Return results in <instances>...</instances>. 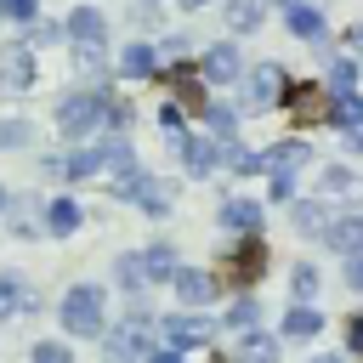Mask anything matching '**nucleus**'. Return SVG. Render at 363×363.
<instances>
[{
    "label": "nucleus",
    "instance_id": "29",
    "mask_svg": "<svg viewBox=\"0 0 363 363\" xmlns=\"http://www.w3.org/2000/svg\"><path fill=\"white\" fill-rule=\"evenodd\" d=\"M204 119H210V130H216L221 142H233V108H221V102H204Z\"/></svg>",
    "mask_w": 363,
    "mask_h": 363
},
{
    "label": "nucleus",
    "instance_id": "2",
    "mask_svg": "<svg viewBox=\"0 0 363 363\" xmlns=\"http://www.w3.org/2000/svg\"><path fill=\"white\" fill-rule=\"evenodd\" d=\"M108 108H113V96H108V91H74V96H62V102H57V125H62L68 136H85V130L108 125Z\"/></svg>",
    "mask_w": 363,
    "mask_h": 363
},
{
    "label": "nucleus",
    "instance_id": "35",
    "mask_svg": "<svg viewBox=\"0 0 363 363\" xmlns=\"http://www.w3.org/2000/svg\"><path fill=\"white\" fill-rule=\"evenodd\" d=\"M23 142H28V125L23 119H6L0 125V147H23Z\"/></svg>",
    "mask_w": 363,
    "mask_h": 363
},
{
    "label": "nucleus",
    "instance_id": "17",
    "mask_svg": "<svg viewBox=\"0 0 363 363\" xmlns=\"http://www.w3.org/2000/svg\"><path fill=\"white\" fill-rule=\"evenodd\" d=\"M318 329H323V312H318V306H295V312L284 318V335H289V340H312Z\"/></svg>",
    "mask_w": 363,
    "mask_h": 363
},
{
    "label": "nucleus",
    "instance_id": "30",
    "mask_svg": "<svg viewBox=\"0 0 363 363\" xmlns=\"http://www.w3.org/2000/svg\"><path fill=\"white\" fill-rule=\"evenodd\" d=\"M323 221H329V216H323V204H312V199H306V204H295V227H301V233H323Z\"/></svg>",
    "mask_w": 363,
    "mask_h": 363
},
{
    "label": "nucleus",
    "instance_id": "36",
    "mask_svg": "<svg viewBox=\"0 0 363 363\" xmlns=\"http://www.w3.org/2000/svg\"><path fill=\"white\" fill-rule=\"evenodd\" d=\"M0 11H6V17H17V23H34L40 0H0Z\"/></svg>",
    "mask_w": 363,
    "mask_h": 363
},
{
    "label": "nucleus",
    "instance_id": "32",
    "mask_svg": "<svg viewBox=\"0 0 363 363\" xmlns=\"http://www.w3.org/2000/svg\"><path fill=\"white\" fill-rule=\"evenodd\" d=\"M113 272H119V284H125V289H136V284H142V255H119V261H113Z\"/></svg>",
    "mask_w": 363,
    "mask_h": 363
},
{
    "label": "nucleus",
    "instance_id": "42",
    "mask_svg": "<svg viewBox=\"0 0 363 363\" xmlns=\"http://www.w3.org/2000/svg\"><path fill=\"white\" fill-rule=\"evenodd\" d=\"M352 147H357V153H363V125H357V130H352Z\"/></svg>",
    "mask_w": 363,
    "mask_h": 363
},
{
    "label": "nucleus",
    "instance_id": "19",
    "mask_svg": "<svg viewBox=\"0 0 363 363\" xmlns=\"http://www.w3.org/2000/svg\"><path fill=\"white\" fill-rule=\"evenodd\" d=\"M233 357H238V363H278V340H272V335H244Z\"/></svg>",
    "mask_w": 363,
    "mask_h": 363
},
{
    "label": "nucleus",
    "instance_id": "18",
    "mask_svg": "<svg viewBox=\"0 0 363 363\" xmlns=\"http://www.w3.org/2000/svg\"><path fill=\"white\" fill-rule=\"evenodd\" d=\"M323 238H329L335 250L357 255V250H363V216H352V221H335V227H323Z\"/></svg>",
    "mask_w": 363,
    "mask_h": 363
},
{
    "label": "nucleus",
    "instance_id": "24",
    "mask_svg": "<svg viewBox=\"0 0 363 363\" xmlns=\"http://www.w3.org/2000/svg\"><path fill=\"white\" fill-rule=\"evenodd\" d=\"M267 17V0H227V23L233 28H255Z\"/></svg>",
    "mask_w": 363,
    "mask_h": 363
},
{
    "label": "nucleus",
    "instance_id": "11",
    "mask_svg": "<svg viewBox=\"0 0 363 363\" xmlns=\"http://www.w3.org/2000/svg\"><path fill=\"white\" fill-rule=\"evenodd\" d=\"M164 278H176V250L170 244L142 250V284H164Z\"/></svg>",
    "mask_w": 363,
    "mask_h": 363
},
{
    "label": "nucleus",
    "instance_id": "41",
    "mask_svg": "<svg viewBox=\"0 0 363 363\" xmlns=\"http://www.w3.org/2000/svg\"><path fill=\"white\" fill-rule=\"evenodd\" d=\"M346 340H352V352H363V312L346 323Z\"/></svg>",
    "mask_w": 363,
    "mask_h": 363
},
{
    "label": "nucleus",
    "instance_id": "39",
    "mask_svg": "<svg viewBox=\"0 0 363 363\" xmlns=\"http://www.w3.org/2000/svg\"><path fill=\"white\" fill-rule=\"evenodd\" d=\"M346 284H352V289H363V250L346 261Z\"/></svg>",
    "mask_w": 363,
    "mask_h": 363
},
{
    "label": "nucleus",
    "instance_id": "45",
    "mask_svg": "<svg viewBox=\"0 0 363 363\" xmlns=\"http://www.w3.org/2000/svg\"><path fill=\"white\" fill-rule=\"evenodd\" d=\"M182 6H204V0H182Z\"/></svg>",
    "mask_w": 363,
    "mask_h": 363
},
{
    "label": "nucleus",
    "instance_id": "22",
    "mask_svg": "<svg viewBox=\"0 0 363 363\" xmlns=\"http://www.w3.org/2000/svg\"><path fill=\"white\" fill-rule=\"evenodd\" d=\"M119 74H130V79L153 74V45H125L119 51Z\"/></svg>",
    "mask_w": 363,
    "mask_h": 363
},
{
    "label": "nucleus",
    "instance_id": "20",
    "mask_svg": "<svg viewBox=\"0 0 363 363\" xmlns=\"http://www.w3.org/2000/svg\"><path fill=\"white\" fill-rule=\"evenodd\" d=\"M329 119H335V125H346V130H357V125H363V96H357V91H335Z\"/></svg>",
    "mask_w": 363,
    "mask_h": 363
},
{
    "label": "nucleus",
    "instance_id": "7",
    "mask_svg": "<svg viewBox=\"0 0 363 363\" xmlns=\"http://www.w3.org/2000/svg\"><path fill=\"white\" fill-rule=\"evenodd\" d=\"M164 340H170V352H182V346H204V340H210V323L193 318V312H176V318H164Z\"/></svg>",
    "mask_w": 363,
    "mask_h": 363
},
{
    "label": "nucleus",
    "instance_id": "8",
    "mask_svg": "<svg viewBox=\"0 0 363 363\" xmlns=\"http://www.w3.org/2000/svg\"><path fill=\"white\" fill-rule=\"evenodd\" d=\"M301 164H312V147H306V142H278V147L261 153V170H272V176H289V170H301Z\"/></svg>",
    "mask_w": 363,
    "mask_h": 363
},
{
    "label": "nucleus",
    "instance_id": "21",
    "mask_svg": "<svg viewBox=\"0 0 363 363\" xmlns=\"http://www.w3.org/2000/svg\"><path fill=\"white\" fill-rule=\"evenodd\" d=\"M261 261H267V255H261V244L250 238V244H244V250H238L227 267H233V278H238V284H250V278H261Z\"/></svg>",
    "mask_w": 363,
    "mask_h": 363
},
{
    "label": "nucleus",
    "instance_id": "28",
    "mask_svg": "<svg viewBox=\"0 0 363 363\" xmlns=\"http://www.w3.org/2000/svg\"><path fill=\"white\" fill-rule=\"evenodd\" d=\"M170 85H176V96L187 102V108H204V91H199V79L182 68V74H170Z\"/></svg>",
    "mask_w": 363,
    "mask_h": 363
},
{
    "label": "nucleus",
    "instance_id": "44",
    "mask_svg": "<svg viewBox=\"0 0 363 363\" xmlns=\"http://www.w3.org/2000/svg\"><path fill=\"white\" fill-rule=\"evenodd\" d=\"M0 210H6V187H0Z\"/></svg>",
    "mask_w": 363,
    "mask_h": 363
},
{
    "label": "nucleus",
    "instance_id": "31",
    "mask_svg": "<svg viewBox=\"0 0 363 363\" xmlns=\"http://www.w3.org/2000/svg\"><path fill=\"white\" fill-rule=\"evenodd\" d=\"M289 289H295V301L306 306V301L318 295V272H312V267H295V272H289Z\"/></svg>",
    "mask_w": 363,
    "mask_h": 363
},
{
    "label": "nucleus",
    "instance_id": "34",
    "mask_svg": "<svg viewBox=\"0 0 363 363\" xmlns=\"http://www.w3.org/2000/svg\"><path fill=\"white\" fill-rule=\"evenodd\" d=\"M159 130L182 142V108H176V102H164V108H159Z\"/></svg>",
    "mask_w": 363,
    "mask_h": 363
},
{
    "label": "nucleus",
    "instance_id": "23",
    "mask_svg": "<svg viewBox=\"0 0 363 363\" xmlns=\"http://www.w3.org/2000/svg\"><path fill=\"white\" fill-rule=\"evenodd\" d=\"M357 187H363V182H357L346 164H329V170H323V193H329V199H352Z\"/></svg>",
    "mask_w": 363,
    "mask_h": 363
},
{
    "label": "nucleus",
    "instance_id": "43",
    "mask_svg": "<svg viewBox=\"0 0 363 363\" xmlns=\"http://www.w3.org/2000/svg\"><path fill=\"white\" fill-rule=\"evenodd\" d=\"M312 363H340V357H329V352H323V357H312Z\"/></svg>",
    "mask_w": 363,
    "mask_h": 363
},
{
    "label": "nucleus",
    "instance_id": "33",
    "mask_svg": "<svg viewBox=\"0 0 363 363\" xmlns=\"http://www.w3.org/2000/svg\"><path fill=\"white\" fill-rule=\"evenodd\" d=\"M28 363H68V346H62V340H40V346L28 352Z\"/></svg>",
    "mask_w": 363,
    "mask_h": 363
},
{
    "label": "nucleus",
    "instance_id": "6",
    "mask_svg": "<svg viewBox=\"0 0 363 363\" xmlns=\"http://www.w3.org/2000/svg\"><path fill=\"white\" fill-rule=\"evenodd\" d=\"M0 85H11V91H28V85H34V51H28V40H11V45H6V57H0Z\"/></svg>",
    "mask_w": 363,
    "mask_h": 363
},
{
    "label": "nucleus",
    "instance_id": "10",
    "mask_svg": "<svg viewBox=\"0 0 363 363\" xmlns=\"http://www.w3.org/2000/svg\"><path fill=\"white\" fill-rule=\"evenodd\" d=\"M284 102H289V113H295L301 125L323 119V91H318V85H295V91H284Z\"/></svg>",
    "mask_w": 363,
    "mask_h": 363
},
{
    "label": "nucleus",
    "instance_id": "15",
    "mask_svg": "<svg viewBox=\"0 0 363 363\" xmlns=\"http://www.w3.org/2000/svg\"><path fill=\"white\" fill-rule=\"evenodd\" d=\"M221 221H227L233 233H255V227H261V204H250V199H227V204H221Z\"/></svg>",
    "mask_w": 363,
    "mask_h": 363
},
{
    "label": "nucleus",
    "instance_id": "37",
    "mask_svg": "<svg viewBox=\"0 0 363 363\" xmlns=\"http://www.w3.org/2000/svg\"><path fill=\"white\" fill-rule=\"evenodd\" d=\"M329 85H335V91H352V85H357V68H352V62H335V68H329Z\"/></svg>",
    "mask_w": 363,
    "mask_h": 363
},
{
    "label": "nucleus",
    "instance_id": "40",
    "mask_svg": "<svg viewBox=\"0 0 363 363\" xmlns=\"http://www.w3.org/2000/svg\"><path fill=\"white\" fill-rule=\"evenodd\" d=\"M147 363H187V357H182V352H170V346H153V352H147Z\"/></svg>",
    "mask_w": 363,
    "mask_h": 363
},
{
    "label": "nucleus",
    "instance_id": "26",
    "mask_svg": "<svg viewBox=\"0 0 363 363\" xmlns=\"http://www.w3.org/2000/svg\"><path fill=\"white\" fill-rule=\"evenodd\" d=\"M289 28H295L301 40H318V34H323V11H312V6H289Z\"/></svg>",
    "mask_w": 363,
    "mask_h": 363
},
{
    "label": "nucleus",
    "instance_id": "27",
    "mask_svg": "<svg viewBox=\"0 0 363 363\" xmlns=\"http://www.w3.org/2000/svg\"><path fill=\"white\" fill-rule=\"evenodd\" d=\"M221 159L238 170V176H250V170H261V153H250V147H238V142H221Z\"/></svg>",
    "mask_w": 363,
    "mask_h": 363
},
{
    "label": "nucleus",
    "instance_id": "12",
    "mask_svg": "<svg viewBox=\"0 0 363 363\" xmlns=\"http://www.w3.org/2000/svg\"><path fill=\"white\" fill-rule=\"evenodd\" d=\"M182 159H187V170H193V176H210V170H216V159H221V147H216V142H204V136H187V142H182Z\"/></svg>",
    "mask_w": 363,
    "mask_h": 363
},
{
    "label": "nucleus",
    "instance_id": "3",
    "mask_svg": "<svg viewBox=\"0 0 363 363\" xmlns=\"http://www.w3.org/2000/svg\"><path fill=\"white\" fill-rule=\"evenodd\" d=\"M147 352H153V323H147L142 312H130V318L108 335V363H147Z\"/></svg>",
    "mask_w": 363,
    "mask_h": 363
},
{
    "label": "nucleus",
    "instance_id": "25",
    "mask_svg": "<svg viewBox=\"0 0 363 363\" xmlns=\"http://www.w3.org/2000/svg\"><path fill=\"white\" fill-rule=\"evenodd\" d=\"M28 301H34V295H28V289H23V284H17L11 272H6V278H0V318H17V312H23Z\"/></svg>",
    "mask_w": 363,
    "mask_h": 363
},
{
    "label": "nucleus",
    "instance_id": "9",
    "mask_svg": "<svg viewBox=\"0 0 363 363\" xmlns=\"http://www.w3.org/2000/svg\"><path fill=\"white\" fill-rule=\"evenodd\" d=\"M170 284H176V295H182L187 306H204V301L216 295V278H210V272H199V267H176V278H170Z\"/></svg>",
    "mask_w": 363,
    "mask_h": 363
},
{
    "label": "nucleus",
    "instance_id": "14",
    "mask_svg": "<svg viewBox=\"0 0 363 363\" xmlns=\"http://www.w3.org/2000/svg\"><path fill=\"white\" fill-rule=\"evenodd\" d=\"M79 221H85V210H79L74 199H57V204L45 210V233H57V238H68V233H74Z\"/></svg>",
    "mask_w": 363,
    "mask_h": 363
},
{
    "label": "nucleus",
    "instance_id": "5",
    "mask_svg": "<svg viewBox=\"0 0 363 363\" xmlns=\"http://www.w3.org/2000/svg\"><path fill=\"white\" fill-rule=\"evenodd\" d=\"M284 91H289L284 68H278V62H261V68L250 74V85H244V102H250V108H272Z\"/></svg>",
    "mask_w": 363,
    "mask_h": 363
},
{
    "label": "nucleus",
    "instance_id": "13",
    "mask_svg": "<svg viewBox=\"0 0 363 363\" xmlns=\"http://www.w3.org/2000/svg\"><path fill=\"white\" fill-rule=\"evenodd\" d=\"M233 74H238V51H233V45H210V51H204V79L227 85Z\"/></svg>",
    "mask_w": 363,
    "mask_h": 363
},
{
    "label": "nucleus",
    "instance_id": "4",
    "mask_svg": "<svg viewBox=\"0 0 363 363\" xmlns=\"http://www.w3.org/2000/svg\"><path fill=\"white\" fill-rule=\"evenodd\" d=\"M68 40L79 45L85 62H102V40H108L102 11H96V6H74V11H68Z\"/></svg>",
    "mask_w": 363,
    "mask_h": 363
},
{
    "label": "nucleus",
    "instance_id": "1",
    "mask_svg": "<svg viewBox=\"0 0 363 363\" xmlns=\"http://www.w3.org/2000/svg\"><path fill=\"white\" fill-rule=\"evenodd\" d=\"M62 329L74 335V340H91V335H102V289L96 284H74L68 295H62Z\"/></svg>",
    "mask_w": 363,
    "mask_h": 363
},
{
    "label": "nucleus",
    "instance_id": "38",
    "mask_svg": "<svg viewBox=\"0 0 363 363\" xmlns=\"http://www.w3.org/2000/svg\"><path fill=\"white\" fill-rule=\"evenodd\" d=\"M255 312H261L255 301H233V312H227V323H238V329H250V323H255Z\"/></svg>",
    "mask_w": 363,
    "mask_h": 363
},
{
    "label": "nucleus",
    "instance_id": "16",
    "mask_svg": "<svg viewBox=\"0 0 363 363\" xmlns=\"http://www.w3.org/2000/svg\"><path fill=\"white\" fill-rule=\"evenodd\" d=\"M102 164H108V147H79V153H68V159H62V176H74V182H79V176H96Z\"/></svg>",
    "mask_w": 363,
    "mask_h": 363
}]
</instances>
